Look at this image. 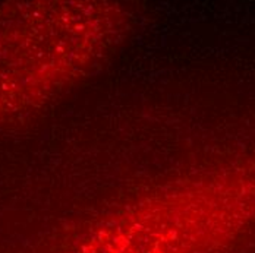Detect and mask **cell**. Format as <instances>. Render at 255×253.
I'll use <instances>...</instances> for the list:
<instances>
[{"label":"cell","instance_id":"cell-1","mask_svg":"<svg viewBox=\"0 0 255 253\" xmlns=\"http://www.w3.org/2000/svg\"><path fill=\"white\" fill-rule=\"evenodd\" d=\"M255 215V166L179 183L109 215L78 253H214Z\"/></svg>","mask_w":255,"mask_h":253}]
</instances>
